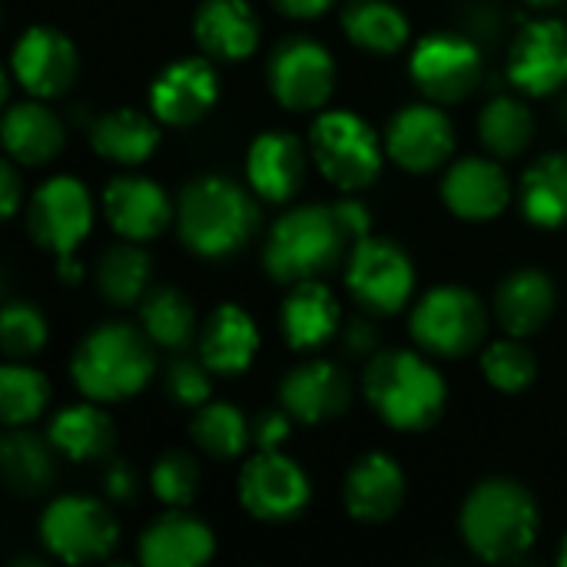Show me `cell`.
I'll use <instances>...</instances> for the list:
<instances>
[{"label": "cell", "mask_w": 567, "mask_h": 567, "mask_svg": "<svg viewBox=\"0 0 567 567\" xmlns=\"http://www.w3.org/2000/svg\"><path fill=\"white\" fill-rule=\"evenodd\" d=\"M528 3H532V7H555L558 0H528Z\"/></svg>", "instance_id": "cell-50"}, {"label": "cell", "mask_w": 567, "mask_h": 567, "mask_svg": "<svg viewBox=\"0 0 567 567\" xmlns=\"http://www.w3.org/2000/svg\"><path fill=\"white\" fill-rule=\"evenodd\" d=\"M342 27L355 47L382 56L402 50L409 40V20L389 0H352L342 10Z\"/></svg>", "instance_id": "cell-33"}, {"label": "cell", "mask_w": 567, "mask_h": 567, "mask_svg": "<svg viewBox=\"0 0 567 567\" xmlns=\"http://www.w3.org/2000/svg\"><path fill=\"white\" fill-rule=\"evenodd\" d=\"M478 136L485 150L498 159H515L528 150L535 136V120L528 106L515 96H495L478 120Z\"/></svg>", "instance_id": "cell-37"}, {"label": "cell", "mask_w": 567, "mask_h": 567, "mask_svg": "<svg viewBox=\"0 0 567 567\" xmlns=\"http://www.w3.org/2000/svg\"><path fill=\"white\" fill-rule=\"evenodd\" d=\"M349 233L332 206H296L286 213L266 243V269L276 282L296 286L329 272L346 252Z\"/></svg>", "instance_id": "cell-5"}, {"label": "cell", "mask_w": 567, "mask_h": 567, "mask_svg": "<svg viewBox=\"0 0 567 567\" xmlns=\"http://www.w3.org/2000/svg\"><path fill=\"white\" fill-rule=\"evenodd\" d=\"M558 565L567 567V538H565V545H561V555H558Z\"/></svg>", "instance_id": "cell-51"}, {"label": "cell", "mask_w": 567, "mask_h": 567, "mask_svg": "<svg viewBox=\"0 0 567 567\" xmlns=\"http://www.w3.org/2000/svg\"><path fill=\"white\" fill-rule=\"evenodd\" d=\"M279 322H282L286 342L296 352H312L339 332L342 312L329 286H322L319 279H306V282H296L292 292L286 296Z\"/></svg>", "instance_id": "cell-25"}, {"label": "cell", "mask_w": 567, "mask_h": 567, "mask_svg": "<svg viewBox=\"0 0 567 567\" xmlns=\"http://www.w3.org/2000/svg\"><path fill=\"white\" fill-rule=\"evenodd\" d=\"M522 213L538 229L567 226V153H545L522 176Z\"/></svg>", "instance_id": "cell-32"}, {"label": "cell", "mask_w": 567, "mask_h": 567, "mask_svg": "<svg viewBox=\"0 0 567 567\" xmlns=\"http://www.w3.org/2000/svg\"><path fill=\"white\" fill-rule=\"evenodd\" d=\"M362 389L379 419L399 432H425L445 409V382L439 369L409 349L375 352Z\"/></svg>", "instance_id": "cell-3"}, {"label": "cell", "mask_w": 567, "mask_h": 567, "mask_svg": "<svg viewBox=\"0 0 567 567\" xmlns=\"http://www.w3.org/2000/svg\"><path fill=\"white\" fill-rule=\"evenodd\" d=\"M206 365V362H203ZM199 362L193 359H176L166 372V392L176 405L183 409H199L209 402L213 389H209V375Z\"/></svg>", "instance_id": "cell-42"}, {"label": "cell", "mask_w": 567, "mask_h": 567, "mask_svg": "<svg viewBox=\"0 0 567 567\" xmlns=\"http://www.w3.org/2000/svg\"><path fill=\"white\" fill-rule=\"evenodd\" d=\"M153 339L123 322L96 326L73 352L70 379L93 402H123L153 379Z\"/></svg>", "instance_id": "cell-4"}, {"label": "cell", "mask_w": 567, "mask_h": 567, "mask_svg": "<svg viewBox=\"0 0 567 567\" xmlns=\"http://www.w3.org/2000/svg\"><path fill=\"white\" fill-rule=\"evenodd\" d=\"M561 113H565V123H567V100H565V106H561Z\"/></svg>", "instance_id": "cell-52"}, {"label": "cell", "mask_w": 567, "mask_h": 567, "mask_svg": "<svg viewBox=\"0 0 567 567\" xmlns=\"http://www.w3.org/2000/svg\"><path fill=\"white\" fill-rule=\"evenodd\" d=\"M0 342L13 362L37 355L47 342V322L30 302H10L0 316Z\"/></svg>", "instance_id": "cell-41"}, {"label": "cell", "mask_w": 567, "mask_h": 567, "mask_svg": "<svg viewBox=\"0 0 567 567\" xmlns=\"http://www.w3.org/2000/svg\"><path fill=\"white\" fill-rule=\"evenodd\" d=\"M56 266H60V276H63L66 282H76V279L83 276V266H80L73 256H56Z\"/></svg>", "instance_id": "cell-49"}, {"label": "cell", "mask_w": 567, "mask_h": 567, "mask_svg": "<svg viewBox=\"0 0 567 567\" xmlns=\"http://www.w3.org/2000/svg\"><path fill=\"white\" fill-rule=\"evenodd\" d=\"M555 302H558L555 282L542 269H518L498 286L495 316L508 336L525 339L545 329V322L555 312Z\"/></svg>", "instance_id": "cell-27"}, {"label": "cell", "mask_w": 567, "mask_h": 567, "mask_svg": "<svg viewBox=\"0 0 567 567\" xmlns=\"http://www.w3.org/2000/svg\"><path fill=\"white\" fill-rule=\"evenodd\" d=\"M508 80L532 93L548 96L567 83V27L558 20H532L508 53Z\"/></svg>", "instance_id": "cell-16"}, {"label": "cell", "mask_w": 567, "mask_h": 567, "mask_svg": "<svg viewBox=\"0 0 567 567\" xmlns=\"http://www.w3.org/2000/svg\"><path fill=\"white\" fill-rule=\"evenodd\" d=\"M385 150L402 169L432 173L449 163L455 150V126L439 106L412 103L389 120Z\"/></svg>", "instance_id": "cell-14"}, {"label": "cell", "mask_w": 567, "mask_h": 567, "mask_svg": "<svg viewBox=\"0 0 567 567\" xmlns=\"http://www.w3.org/2000/svg\"><path fill=\"white\" fill-rule=\"evenodd\" d=\"M256 223V203L243 186L226 176L193 179L176 206L179 239L203 259H226L239 252L252 239Z\"/></svg>", "instance_id": "cell-2"}, {"label": "cell", "mask_w": 567, "mask_h": 567, "mask_svg": "<svg viewBox=\"0 0 567 567\" xmlns=\"http://www.w3.org/2000/svg\"><path fill=\"white\" fill-rule=\"evenodd\" d=\"M3 150L23 166H43L63 150V123L37 100L13 103L3 116Z\"/></svg>", "instance_id": "cell-28"}, {"label": "cell", "mask_w": 567, "mask_h": 567, "mask_svg": "<svg viewBox=\"0 0 567 567\" xmlns=\"http://www.w3.org/2000/svg\"><path fill=\"white\" fill-rule=\"evenodd\" d=\"M346 349H349L355 359H369V355H375V349H379V332H375L369 322L355 319V322H349V329H346Z\"/></svg>", "instance_id": "cell-46"}, {"label": "cell", "mask_w": 567, "mask_h": 567, "mask_svg": "<svg viewBox=\"0 0 567 567\" xmlns=\"http://www.w3.org/2000/svg\"><path fill=\"white\" fill-rule=\"evenodd\" d=\"M140 319H143V332L153 339V346H163V349H186L193 339V329H196L189 299L173 286L150 289L140 299Z\"/></svg>", "instance_id": "cell-36"}, {"label": "cell", "mask_w": 567, "mask_h": 567, "mask_svg": "<svg viewBox=\"0 0 567 567\" xmlns=\"http://www.w3.org/2000/svg\"><path fill=\"white\" fill-rule=\"evenodd\" d=\"M47 439L53 442L56 455L70 462H96L106 458L116 445V429L113 419L90 402L83 405H66L63 412L53 415Z\"/></svg>", "instance_id": "cell-29"}, {"label": "cell", "mask_w": 567, "mask_h": 567, "mask_svg": "<svg viewBox=\"0 0 567 567\" xmlns=\"http://www.w3.org/2000/svg\"><path fill=\"white\" fill-rule=\"evenodd\" d=\"M93 223V203L80 179L53 176L47 179L27 209L30 236L40 249L53 256H73V249L86 239Z\"/></svg>", "instance_id": "cell-11"}, {"label": "cell", "mask_w": 567, "mask_h": 567, "mask_svg": "<svg viewBox=\"0 0 567 567\" xmlns=\"http://www.w3.org/2000/svg\"><path fill=\"white\" fill-rule=\"evenodd\" d=\"M342 498L355 522L382 525L395 518L405 502V475L395 458L382 452H369L349 468Z\"/></svg>", "instance_id": "cell-20"}, {"label": "cell", "mask_w": 567, "mask_h": 567, "mask_svg": "<svg viewBox=\"0 0 567 567\" xmlns=\"http://www.w3.org/2000/svg\"><path fill=\"white\" fill-rule=\"evenodd\" d=\"M269 90L272 96L296 113L319 110L336 86V63L329 50L309 37H286L269 53Z\"/></svg>", "instance_id": "cell-10"}, {"label": "cell", "mask_w": 567, "mask_h": 567, "mask_svg": "<svg viewBox=\"0 0 567 567\" xmlns=\"http://www.w3.org/2000/svg\"><path fill=\"white\" fill-rule=\"evenodd\" d=\"M213 532L186 512L156 518L140 538V561L146 567H199L213 558Z\"/></svg>", "instance_id": "cell-24"}, {"label": "cell", "mask_w": 567, "mask_h": 567, "mask_svg": "<svg viewBox=\"0 0 567 567\" xmlns=\"http://www.w3.org/2000/svg\"><path fill=\"white\" fill-rule=\"evenodd\" d=\"M412 80L435 103H462L482 80V53L468 37L429 33L412 53Z\"/></svg>", "instance_id": "cell-13"}, {"label": "cell", "mask_w": 567, "mask_h": 567, "mask_svg": "<svg viewBox=\"0 0 567 567\" xmlns=\"http://www.w3.org/2000/svg\"><path fill=\"white\" fill-rule=\"evenodd\" d=\"M20 206V176L13 169V163H0V209H3V219H13Z\"/></svg>", "instance_id": "cell-47"}, {"label": "cell", "mask_w": 567, "mask_h": 567, "mask_svg": "<svg viewBox=\"0 0 567 567\" xmlns=\"http://www.w3.org/2000/svg\"><path fill=\"white\" fill-rule=\"evenodd\" d=\"M76 70H80V60H76L73 43L53 27H30L13 43L10 73L27 93L40 100L66 93L76 80Z\"/></svg>", "instance_id": "cell-15"}, {"label": "cell", "mask_w": 567, "mask_h": 567, "mask_svg": "<svg viewBox=\"0 0 567 567\" xmlns=\"http://www.w3.org/2000/svg\"><path fill=\"white\" fill-rule=\"evenodd\" d=\"M442 199L455 216L485 223V219H495L498 213H505V206L512 199V186L498 163L468 156L445 173Z\"/></svg>", "instance_id": "cell-21"}, {"label": "cell", "mask_w": 567, "mask_h": 567, "mask_svg": "<svg viewBox=\"0 0 567 567\" xmlns=\"http://www.w3.org/2000/svg\"><path fill=\"white\" fill-rule=\"evenodd\" d=\"M349 292L372 316H395L415 289V266L392 239L365 236L349 256Z\"/></svg>", "instance_id": "cell-9"}, {"label": "cell", "mask_w": 567, "mask_h": 567, "mask_svg": "<svg viewBox=\"0 0 567 567\" xmlns=\"http://www.w3.org/2000/svg\"><path fill=\"white\" fill-rule=\"evenodd\" d=\"M309 146L322 176L346 193L372 186L382 173V143L359 113H322L309 130Z\"/></svg>", "instance_id": "cell-6"}, {"label": "cell", "mask_w": 567, "mask_h": 567, "mask_svg": "<svg viewBox=\"0 0 567 567\" xmlns=\"http://www.w3.org/2000/svg\"><path fill=\"white\" fill-rule=\"evenodd\" d=\"M50 402V382L43 372L23 365V362H7L0 369V419L3 425L17 429L43 415Z\"/></svg>", "instance_id": "cell-38"}, {"label": "cell", "mask_w": 567, "mask_h": 567, "mask_svg": "<svg viewBox=\"0 0 567 567\" xmlns=\"http://www.w3.org/2000/svg\"><path fill=\"white\" fill-rule=\"evenodd\" d=\"M239 502L256 522H292L309 505V478L289 455L259 452L239 472Z\"/></svg>", "instance_id": "cell-12"}, {"label": "cell", "mask_w": 567, "mask_h": 567, "mask_svg": "<svg viewBox=\"0 0 567 567\" xmlns=\"http://www.w3.org/2000/svg\"><path fill=\"white\" fill-rule=\"evenodd\" d=\"M462 538L488 565H512L538 542V505L512 478H488L462 505Z\"/></svg>", "instance_id": "cell-1"}, {"label": "cell", "mask_w": 567, "mask_h": 567, "mask_svg": "<svg viewBox=\"0 0 567 567\" xmlns=\"http://www.w3.org/2000/svg\"><path fill=\"white\" fill-rule=\"evenodd\" d=\"M136 488H140V482H136L133 465L123 462V458H113L106 465V472H103V492H106V498L116 502V505H130V502H136Z\"/></svg>", "instance_id": "cell-44"}, {"label": "cell", "mask_w": 567, "mask_h": 567, "mask_svg": "<svg viewBox=\"0 0 567 567\" xmlns=\"http://www.w3.org/2000/svg\"><path fill=\"white\" fill-rule=\"evenodd\" d=\"M219 96V76L216 70L199 60L186 56L169 63L150 90V106L153 116L166 126H189L199 123Z\"/></svg>", "instance_id": "cell-17"}, {"label": "cell", "mask_w": 567, "mask_h": 567, "mask_svg": "<svg viewBox=\"0 0 567 567\" xmlns=\"http://www.w3.org/2000/svg\"><path fill=\"white\" fill-rule=\"evenodd\" d=\"M103 209L110 226L133 243L156 239L173 223L169 196L146 176H116L103 189Z\"/></svg>", "instance_id": "cell-19"}, {"label": "cell", "mask_w": 567, "mask_h": 567, "mask_svg": "<svg viewBox=\"0 0 567 567\" xmlns=\"http://www.w3.org/2000/svg\"><path fill=\"white\" fill-rule=\"evenodd\" d=\"M282 409L302 425H322L349 412L352 405V382L349 375L326 359H312L296 365L279 385Z\"/></svg>", "instance_id": "cell-18"}, {"label": "cell", "mask_w": 567, "mask_h": 567, "mask_svg": "<svg viewBox=\"0 0 567 567\" xmlns=\"http://www.w3.org/2000/svg\"><path fill=\"white\" fill-rule=\"evenodd\" d=\"M292 415L286 409H269V412H259L256 422H252V442L259 452H279V445L289 439V425Z\"/></svg>", "instance_id": "cell-43"}, {"label": "cell", "mask_w": 567, "mask_h": 567, "mask_svg": "<svg viewBox=\"0 0 567 567\" xmlns=\"http://www.w3.org/2000/svg\"><path fill=\"white\" fill-rule=\"evenodd\" d=\"M246 176L259 199L286 203L299 193L306 179V150L292 133L269 130L256 136L246 156Z\"/></svg>", "instance_id": "cell-22"}, {"label": "cell", "mask_w": 567, "mask_h": 567, "mask_svg": "<svg viewBox=\"0 0 567 567\" xmlns=\"http://www.w3.org/2000/svg\"><path fill=\"white\" fill-rule=\"evenodd\" d=\"M90 143L103 159L136 166L153 156V150L159 143V130L140 110H110V113L96 116V123L90 130Z\"/></svg>", "instance_id": "cell-30"}, {"label": "cell", "mask_w": 567, "mask_h": 567, "mask_svg": "<svg viewBox=\"0 0 567 567\" xmlns=\"http://www.w3.org/2000/svg\"><path fill=\"white\" fill-rule=\"evenodd\" d=\"M196 43L213 60H246L259 47V17L249 0H203L193 17Z\"/></svg>", "instance_id": "cell-23"}, {"label": "cell", "mask_w": 567, "mask_h": 567, "mask_svg": "<svg viewBox=\"0 0 567 567\" xmlns=\"http://www.w3.org/2000/svg\"><path fill=\"white\" fill-rule=\"evenodd\" d=\"M53 452L56 449L50 439L43 442L33 432H10L0 442V468H3V482L10 485V492L20 498L43 495L56 478Z\"/></svg>", "instance_id": "cell-31"}, {"label": "cell", "mask_w": 567, "mask_h": 567, "mask_svg": "<svg viewBox=\"0 0 567 567\" xmlns=\"http://www.w3.org/2000/svg\"><path fill=\"white\" fill-rule=\"evenodd\" d=\"M485 332H488V312L482 299L462 286L432 289L412 312L415 342L442 359L472 355L485 342Z\"/></svg>", "instance_id": "cell-7"}, {"label": "cell", "mask_w": 567, "mask_h": 567, "mask_svg": "<svg viewBox=\"0 0 567 567\" xmlns=\"http://www.w3.org/2000/svg\"><path fill=\"white\" fill-rule=\"evenodd\" d=\"M40 542L66 565H93L113 555L120 525L96 498L63 495L40 518Z\"/></svg>", "instance_id": "cell-8"}, {"label": "cell", "mask_w": 567, "mask_h": 567, "mask_svg": "<svg viewBox=\"0 0 567 567\" xmlns=\"http://www.w3.org/2000/svg\"><path fill=\"white\" fill-rule=\"evenodd\" d=\"M286 17H299V20H309V17H319L326 13L336 0H272Z\"/></svg>", "instance_id": "cell-48"}, {"label": "cell", "mask_w": 567, "mask_h": 567, "mask_svg": "<svg viewBox=\"0 0 567 567\" xmlns=\"http://www.w3.org/2000/svg\"><path fill=\"white\" fill-rule=\"evenodd\" d=\"M150 272H153V262L143 249L133 246V239L116 243L96 262V289L106 302L123 309V306H133L146 296Z\"/></svg>", "instance_id": "cell-34"}, {"label": "cell", "mask_w": 567, "mask_h": 567, "mask_svg": "<svg viewBox=\"0 0 567 567\" xmlns=\"http://www.w3.org/2000/svg\"><path fill=\"white\" fill-rule=\"evenodd\" d=\"M193 442L216 462H233L246 452L252 442V429L243 419V412L229 402H206L196 409L189 422Z\"/></svg>", "instance_id": "cell-35"}, {"label": "cell", "mask_w": 567, "mask_h": 567, "mask_svg": "<svg viewBox=\"0 0 567 567\" xmlns=\"http://www.w3.org/2000/svg\"><path fill=\"white\" fill-rule=\"evenodd\" d=\"M482 372L492 382V389L515 395V392H525L535 382L538 362H535L532 349L522 346L518 336H512V339H502V342H495V346H488L482 352Z\"/></svg>", "instance_id": "cell-39"}, {"label": "cell", "mask_w": 567, "mask_h": 567, "mask_svg": "<svg viewBox=\"0 0 567 567\" xmlns=\"http://www.w3.org/2000/svg\"><path fill=\"white\" fill-rule=\"evenodd\" d=\"M256 349H259V332L246 309L226 302L206 319L199 336V355L206 369H213L216 375L246 372L256 359Z\"/></svg>", "instance_id": "cell-26"}, {"label": "cell", "mask_w": 567, "mask_h": 567, "mask_svg": "<svg viewBox=\"0 0 567 567\" xmlns=\"http://www.w3.org/2000/svg\"><path fill=\"white\" fill-rule=\"evenodd\" d=\"M332 209H336V216H339V223H342V229L349 233V239H352V243H359V239H365V236H369L372 219H369V209H365L362 203H355V199H342V203H336Z\"/></svg>", "instance_id": "cell-45"}, {"label": "cell", "mask_w": 567, "mask_h": 567, "mask_svg": "<svg viewBox=\"0 0 567 567\" xmlns=\"http://www.w3.org/2000/svg\"><path fill=\"white\" fill-rule=\"evenodd\" d=\"M153 495L169 508H186L199 492V465L186 452H166L150 472Z\"/></svg>", "instance_id": "cell-40"}]
</instances>
